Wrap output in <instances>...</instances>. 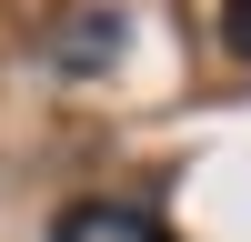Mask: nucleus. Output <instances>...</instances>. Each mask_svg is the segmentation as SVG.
I'll return each instance as SVG.
<instances>
[{
  "mask_svg": "<svg viewBox=\"0 0 251 242\" xmlns=\"http://www.w3.org/2000/svg\"><path fill=\"white\" fill-rule=\"evenodd\" d=\"M50 242H171L141 202H71V212L50 222Z\"/></svg>",
  "mask_w": 251,
  "mask_h": 242,
  "instance_id": "nucleus-1",
  "label": "nucleus"
},
{
  "mask_svg": "<svg viewBox=\"0 0 251 242\" xmlns=\"http://www.w3.org/2000/svg\"><path fill=\"white\" fill-rule=\"evenodd\" d=\"M50 60H60V71H111V60H121V10H71L60 40H50Z\"/></svg>",
  "mask_w": 251,
  "mask_h": 242,
  "instance_id": "nucleus-2",
  "label": "nucleus"
},
{
  "mask_svg": "<svg viewBox=\"0 0 251 242\" xmlns=\"http://www.w3.org/2000/svg\"><path fill=\"white\" fill-rule=\"evenodd\" d=\"M221 51L251 60V0H221Z\"/></svg>",
  "mask_w": 251,
  "mask_h": 242,
  "instance_id": "nucleus-3",
  "label": "nucleus"
}]
</instances>
